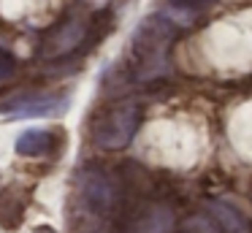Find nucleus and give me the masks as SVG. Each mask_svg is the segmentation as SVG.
Returning a JSON list of instances; mask_svg holds the SVG:
<instances>
[{
    "label": "nucleus",
    "instance_id": "f257e3e1",
    "mask_svg": "<svg viewBox=\"0 0 252 233\" xmlns=\"http://www.w3.org/2000/svg\"><path fill=\"white\" fill-rule=\"evenodd\" d=\"M176 38V25L163 14H149L138 22L130 35V76L136 81H155L171 68V43Z\"/></svg>",
    "mask_w": 252,
    "mask_h": 233
},
{
    "label": "nucleus",
    "instance_id": "f03ea898",
    "mask_svg": "<svg viewBox=\"0 0 252 233\" xmlns=\"http://www.w3.org/2000/svg\"><path fill=\"white\" fill-rule=\"evenodd\" d=\"M138 122H141V106L133 98H125V100H114L111 106L95 114L90 133L100 149H122L133 141Z\"/></svg>",
    "mask_w": 252,
    "mask_h": 233
},
{
    "label": "nucleus",
    "instance_id": "7ed1b4c3",
    "mask_svg": "<svg viewBox=\"0 0 252 233\" xmlns=\"http://www.w3.org/2000/svg\"><path fill=\"white\" fill-rule=\"evenodd\" d=\"M76 193L98 214H109L120 203V182L100 166H84L76 173Z\"/></svg>",
    "mask_w": 252,
    "mask_h": 233
},
{
    "label": "nucleus",
    "instance_id": "20e7f679",
    "mask_svg": "<svg viewBox=\"0 0 252 233\" xmlns=\"http://www.w3.org/2000/svg\"><path fill=\"white\" fill-rule=\"evenodd\" d=\"M87 30H90V25L84 14L73 11V14L63 16L49 30V35L44 38V57L57 60V57H65V54L76 52L84 43V38H87Z\"/></svg>",
    "mask_w": 252,
    "mask_h": 233
},
{
    "label": "nucleus",
    "instance_id": "39448f33",
    "mask_svg": "<svg viewBox=\"0 0 252 233\" xmlns=\"http://www.w3.org/2000/svg\"><path fill=\"white\" fill-rule=\"evenodd\" d=\"M68 108V98L63 95H25L17 100H8L0 106L11 119H25V117H57Z\"/></svg>",
    "mask_w": 252,
    "mask_h": 233
},
{
    "label": "nucleus",
    "instance_id": "423d86ee",
    "mask_svg": "<svg viewBox=\"0 0 252 233\" xmlns=\"http://www.w3.org/2000/svg\"><path fill=\"white\" fill-rule=\"evenodd\" d=\"M60 141L63 138L57 128H30L25 133H19L14 149L22 157H44V155H52L60 146Z\"/></svg>",
    "mask_w": 252,
    "mask_h": 233
},
{
    "label": "nucleus",
    "instance_id": "0eeeda50",
    "mask_svg": "<svg viewBox=\"0 0 252 233\" xmlns=\"http://www.w3.org/2000/svg\"><path fill=\"white\" fill-rule=\"evenodd\" d=\"M209 220L220 228V233H250V220L228 200H206Z\"/></svg>",
    "mask_w": 252,
    "mask_h": 233
},
{
    "label": "nucleus",
    "instance_id": "6e6552de",
    "mask_svg": "<svg viewBox=\"0 0 252 233\" xmlns=\"http://www.w3.org/2000/svg\"><path fill=\"white\" fill-rule=\"evenodd\" d=\"M174 228V214L165 206H147L138 217H133L127 233H168Z\"/></svg>",
    "mask_w": 252,
    "mask_h": 233
},
{
    "label": "nucleus",
    "instance_id": "1a4fd4ad",
    "mask_svg": "<svg viewBox=\"0 0 252 233\" xmlns=\"http://www.w3.org/2000/svg\"><path fill=\"white\" fill-rule=\"evenodd\" d=\"M25 206H28L25 193H19V190H14V187L3 190V193H0V222L6 228L19 225V220H22V214H25Z\"/></svg>",
    "mask_w": 252,
    "mask_h": 233
},
{
    "label": "nucleus",
    "instance_id": "9d476101",
    "mask_svg": "<svg viewBox=\"0 0 252 233\" xmlns=\"http://www.w3.org/2000/svg\"><path fill=\"white\" fill-rule=\"evenodd\" d=\"M17 76V60H14L11 52L0 49V84H6Z\"/></svg>",
    "mask_w": 252,
    "mask_h": 233
},
{
    "label": "nucleus",
    "instance_id": "9b49d317",
    "mask_svg": "<svg viewBox=\"0 0 252 233\" xmlns=\"http://www.w3.org/2000/svg\"><path fill=\"white\" fill-rule=\"evenodd\" d=\"M187 231L190 233H220V228L209 217H195V220L187 222Z\"/></svg>",
    "mask_w": 252,
    "mask_h": 233
},
{
    "label": "nucleus",
    "instance_id": "f8f14e48",
    "mask_svg": "<svg viewBox=\"0 0 252 233\" xmlns=\"http://www.w3.org/2000/svg\"><path fill=\"white\" fill-rule=\"evenodd\" d=\"M168 3L176 5V8H182V11H203V8H209L214 0H168Z\"/></svg>",
    "mask_w": 252,
    "mask_h": 233
},
{
    "label": "nucleus",
    "instance_id": "ddd939ff",
    "mask_svg": "<svg viewBox=\"0 0 252 233\" xmlns=\"http://www.w3.org/2000/svg\"><path fill=\"white\" fill-rule=\"evenodd\" d=\"M35 233H55V231H52V228H38Z\"/></svg>",
    "mask_w": 252,
    "mask_h": 233
}]
</instances>
